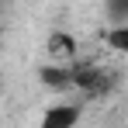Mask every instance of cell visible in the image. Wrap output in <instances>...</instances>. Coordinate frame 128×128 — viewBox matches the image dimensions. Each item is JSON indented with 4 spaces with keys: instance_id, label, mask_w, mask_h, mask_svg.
Wrapping results in <instances>:
<instances>
[{
    "instance_id": "1",
    "label": "cell",
    "mask_w": 128,
    "mask_h": 128,
    "mask_svg": "<svg viewBox=\"0 0 128 128\" xmlns=\"http://www.w3.org/2000/svg\"><path fill=\"white\" fill-rule=\"evenodd\" d=\"M80 114H83L80 104H52V107H45L38 128H76Z\"/></svg>"
},
{
    "instance_id": "3",
    "label": "cell",
    "mask_w": 128,
    "mask_h": 128,
    "mask_svg": "<svg viewBox=\"0 0 128 128\" xmlns=\"http://www.w3.org/2000/svg\"><path fill=\"white\" fill-rule=\"evenodd\" d=\"M48 52H52V59L66 62V59H73V52H76V42H73L69 35H62V31H56V35L48 38Z\"/></svg>"
},
{
    "instance_id": "4",
    "label": "cell",
    "mask_w": 128,
    "mask_h": 128,
    "mask_svg": "<svg viewBox=\"0 0 128 128\" xmlns=\"http://www.w3.org/2000/svg\"><path fill=\"white\" fill-rule=\"evenodd\" d=\"M104 42L114 48V52H128V24H111L104 31Z\"/></svg>"
},
{
    "instance_id": "5",
    "label": "cell",
    "mask_w": 128,
    "mask_h": 128,
    "mask_svg": "<svg viewBox=\"0 0 128 128\" xmlns=\"http://www.w3.org/2000/svg\"><path fill=\"white\" fill-rule=\"evenodd\" d=\"M104 10L111 24H128V0H104Z\"/></svg>"
},
{
    "instance_id": "2",
    "label": "cell",
    "mask_w": 128,
    "mask_h": 128,
    "mask_svg": "<svg viewBox=\"0 0 128 128\" xmlns=\"http://www.w3.org/2000/svg\"><path fill=\"white\" fill-rule=\"evenodd\" d=\"M38 76H42V83L52 86V90H69V86H76V69H69V66H62V62L42 66Z\"/></svg>"
}]
</instances>
